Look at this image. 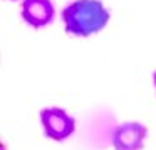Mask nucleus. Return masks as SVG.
Wrapping results in <instances>:
<instances>
[{
  "instance_id": "obj_1",
  "label": "nucleus",
  "mask_w": 156,
  "mask_h": 150,
  "mask_svg": "<svg viewBox=\"0 0 156 150\" xmlns=\"http://www.w3.org/2000/svg\"><path fill=\"white\" fill-rule=\"evenodd\" d=\"M62 22L67 34L87 37L108 25L109 10L101 0H74L62 10Z\"/></svg>"
},
{
  "instance_id": "obj_2",
  "label": "nucleus",
  "mask_w": 156,
  "mask_h": 150,
  "mask_svg": "<svg viewBox=\"0 0 156 150\" xmlns=\"http://www.w3.org/2000/svg\"><path fill=\"white\" fill-rule=\"evenodd\" d=\"M41 123L47 138L54 142H64L76 132V120L66 110L51 106L41 111Z\"/></svg>"
},
{
  "instance_id": "obj_3",
  "label": "nucleus",
  "mask_w": 156,
  "mask_h": 150,
  "mask_svg": "<svg viewBox=\"0 0 156 150\" xmlns=\"http://www.w3.org/2000/svg\"><path fill=\"white\" fill-rule=\"evenodd\" d=\"M148 137V128L139 122L121 123L112 132L114 150H141Z\"/></svg>"
},
{
  "instance_id": "obj_4",
  "label": "nucleus",
  "mask_w": 156,
  "mask_h": 150,
  "mask_svg": "<svg viewBox=\"0 0 156 150\" xmlns=\"http://www.w3.org/2000/svg\"><path fill=\"white\" fill-rule=\"evenodd\" d=\"M20 14L30 27L41 29L54 21L55 9L52 0H24Z\"/></svg>"
},
{
  "instance_id": "obj_5",
  "label": "nucleus",
  "mask_w": 156,
  "mask_h": 150,
  "mask_svg": "<svg viewBox=\"0 0 156 150\" xmlns=\"http://www.w3.org/2000/svg\"><path fill=\"white\" fill-rule=\"evenodd\" d=\"M153 81H154V88H156V71H154V74H153Z\"/></svg>"
}]
</instances>
